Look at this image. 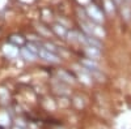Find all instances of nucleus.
<instances>
[{"label":"nucleus","mask_w":131,"mask_h":129,"mask_svg":"<svg viewBox=\"0 0 131 129\" xmlns=\"http://www.w3.org/2000/svg\"><path fill=\"white\" fill-rule=\"evenodd\" d=\"M89 15L96 20V21H98V22H100V21H102L104 20V17H102V13L100 12V10H98L94 5H91L89 7Z\"/></svg>","instance_id":"obj_1"},{"label":"nucleus","mask_w":131,"mask_h":129,"mask_svg":"<svg viewBox=\"0 0 131 129\" xmlns=\"http://www.w3.org/2000/svg\"><path fill=\"white\" fill-rule=\"evenodd\" d=\"M41 56L42 58H45L46 60H49V61H58V58L55 56V55H52V53H50V52H47V51H45V50H41Z\"/></svg>","instance_id":"obj_2"}]
</instances>
